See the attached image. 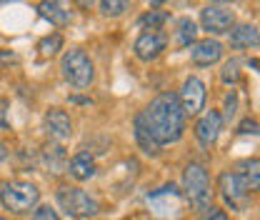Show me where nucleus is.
<instances>
[{
    "instance_id": "f257e3e1",
    "label": "nucleus",
    "mask_w": 260,
    "mask_h": 220,
    "mask_svg": "<svg viewBox=\"0 0 260 220\" xmlns=\"http://www.w3.org/2000/svg\"><path fill=\"white\" fill-rule=\"evenodd\" d=\"M135 118L150 133V138L155 140L158 148L178 143L185 133V113H183L175 93H160L158 98H153L148 103V108L143 113H138Z\"/></svg>"
},
{
    "instance_id": "f03ea898",
    "label": "nucleus",
    "mask_w": 260,
    "mask_h": 220,
    "mask_svg": "<svg viewBox=\"0 0 260 220\" xmlns=\"http://www.w3.org/2000/svg\"><path fill=\"white\" fill-rule=\"evenodd\" d=\"M183 198L190 203L193 210H210V200H213L210 178L200 163H190L183 173Z\"/></svg>"
},
{
    "instance_id": "7ed1b4c3",
    "label": "nucleus",
    "mask_w": 260,
    "mask_h": 220,
    "mask_svg": "<svg viewBox=\"0 0 260 220\" xmlns=\"http://www.w3.org/2000/svg\"><path fill=\"white\" fill-rule=\"evenodd\" d=\"M60 73L73 88H90L95 78V65L83 48H70L60 58Z\"/></svg>"
},
{
    "instance_id": "20e7f679",
    "label": "nucleus",
    "mask_w": 260,
    "mask_h": 220,
    "mask_svg": "<svg viewBox=\"0 0 260 220\" xmlns=\"http://www.w3.org/2000/svg\"><path fill=\"white\" fill-rule=\"evenodd\" d=\"M38 200H40V190L35 188L32 183H25V180H13V183H5L0 188L3 208L15 213V215L30 213L32 208L38 205Z\"/></svg>"
},
{
    "instance_id": "39448f33",
    "label": "nucleus",
    "mask_w": 260,
    "mask_h": 220,
    "mask_svg": "<svg viewBox=\"0 0 260 220\" xmlns=\"http://www.w3.org/2000/svg\"><path fill=\"white\" fill-rule=\"evenodd\" d=\"M55 200H58L60 210L73 220H85V218H93V215L100 213L98 200L95 198H90L85 190H80V188L60 185L58 193H55Z\"/></svg>"
},
{
    "instance_id": "423d86ee",
    "label": "nucleus",
    "mask_w": 260,
    "mask_h": 220,
    "mask_svg": "<svg viewBox=\"0 0 260 220\" xmlns=\"http://www.w3.org/2000/svg\"><path fill=\"white\" fill-rule=\"evenodd\" d=\"M145 203L158 218H178L183 213V193L178 190L175 183H168L162 188L148 193Z\"/></svg>"
},
{
    "instance_id": "0eeeda50",
    "label": "nucleus",
    "mask_w": 260,
    "mask_h": 220,
    "mask_svg": "<svg viewBox=\"0 0 260 220\" xmlns=\"http://www.w3.org/2000/svg\"><path fill=\"white\" fill-rule=\"evenodd\" d=\"M218 190H220V198L230 210L235 213H243L248 210V203H250V193L243 188L240 178L235 175V170H223L220 178H218Z\"/></svg>"
},
{
    "instance_id": "6e6552de",
    "label": "nucleus",
    "mask_w": 260,
    "mask_h": 220,
    "mask_svg": "<svg viewBox=\"0 0 260 220\" xmlns=\"http://www.w3.org/2000/svg\"><path fill=\"white\" fill-rule=\"evenodd\" d=\"M178 100H180V108L185 113V118H193L198 115L203 108H205V83L198 78V75H190L185 78L180 93H178Z\"/></svg>"
},
{
    "instance_id": "1a4fd4ad",
    "label": "nucleus",
    "mask_w": 260,
    "mask_h": 220,
    "mask_svg": "<svg viewBox=\"0 0 260 220\" xmlns=\"http://www.w3.org/2000/svg\"><path fill=\"white\" fill-rule=\"evenodd\" d=\"M200 25L213 35L230 33L235 25V13L225 5H205L200 10Z\"/></svg>"
},
{
    "instance_id": "9d476101",
    "label": "nucleus",
    "mask_w": 260,
    "mask_h": 220,
    "mask_svg": "<svg viewBox=\"0 0 260 220\" xmlns=\"http://www.w3.org/2000/svg\"><path fill=\"white\" fill-rule=\"evenodd\" d=\"M165 48H168V35L160 33V30H148V33H143V35L135 40L133 53H135V58H138V60L150 63V60H155V58L160 55Z\"/></svg>"
},
{
    "instance_id": "9b49d317",
    "label": "nucleus",
    "mask_w": 260,
    "mask_h": 220,
    "mask_svg": "<svg viewBox=\"0 0 260 220\" xmlns=\"http://www.w3.org/2000/svg\"><path fill=\"white\" fill-rule=\"evenodd\" d=\"M43 130L48 133L50 140L65 143V140L73 135V120H70V115H68L65 110L50 108V110L45 113V118H43Z\"/></svg>"
},
{
    "instance_id": "f8f14e48",
    "label": "nucleus",
    "mask_w": 260,
    "mask_h": 220,
    "mask_svg": "<svg viewBox=\"0 0 260 220\" xmlns=\"http://www.w3.org/2000/svg\"><path fill=\"white\" fill-rule=\"evenodd\" d=\"M220 130H223V115H220L218 110H208V113L195 123V138H198V143H200L205 150H210V148L218 143Z\"/></svg>"
},
{
    "instance_id": "ddd939ff",
    "label": "nucleus",
    "mask_w": 260,
    "mask_h": 220,
    "mask_svg": "<svg viewBox=\"0 0 260 220\" xmlns=\"http://www.w3.org/2000/svg\"><path fill=\"white\" fill-rule=\"evenodd\" d=\"M223 58V43L220 40H213V38H205V40H198L190 48V60L200 68H210Z\"/></svg>"
},
{
    "instance_id": "4468645a",
    "label": "nucleus",
    "mask_w": 260,
    "mask_h": 220,
    "mask_svg": "<svg viewBox=\"0 0 260 220\" xmlns=\"http://www.w3.org/2000/svg\"><path fill=\"white\" fill-rule=\"evenodd\" d=\"M235 175L240 178L248 193H260V158H245L235 165Z\"/></svg>"
},
{
    "instance_id": "2eb2a0df",
    "label": "nucleus",
    "mask_w": 260,
    "mask_h": 220,
    "mask_svg": "<svg viewBox=\"0 0 260 220\" xmlns=\"http://www.w3.org/2000/svg\"><path fill=\"white\" fill-rule=\"evenodd\" d=\"M68 173L75 178V180H90V178H95L98 173V165H95V158L90 155L88 150H80V153H75V155L68 160Z\"/></svg>"
},
{
    "instance_id": "dca6fc26",
    "label": "nucleus",
    "mask_w": 260,
    "mask_h": 220,
    "mask_svg": "<svg viewBox=\"0 0 260 220\" xmlns=\"http://www.w3.org/2000/svg\"><path fill=\"white\" fill-rule=\"evenodd\" d=\"M230 48L243 50V48H260V30L255 25H233L230 30Z\"/></svg>"
},
{
    "instance_id": "f3484780",
    "label": "nucleus",
    "mask_w": 260,
    "mask_h": 220,
    "mask_svg": "<svg viewBox=\"0 0 260 220\" xmlns=\"http://www.w3.org/2000/svg\"><path fill=\"white\" fill-rule=\"evenodd\" d=\"M38 13H40V18L50 20L58 28H63V25L70 23V10L63 5V0H43L38 5Z\"/></svg>"
},
{
    "instance_id": "a211bd4d",
    "label": "nucleus",
    "mask_w": 260,
    "mask_h": 220,
    "mask_svg": "<svg viewBox=\"0 0 260 220\" xmlns=\"http://www.w3.org/2000/svg\"><path fill=\"white\" fill-rule=\"evenodd\" d=\"M175 43L180 48H190L193 43H198V25H195L190 18H180L178 25H175Z\"/></svg>"
},
{
    "instance_id": "6ab92c4d",
    "label": "nucleus",
    "mask_w": 260,
    "mask_h": 220,
    "mask_svg": "<svg viewBox=\"0 0 260 220\" xmlns=\"http://www.w3.org/2000/svg\"><path fill=\"white\" fill-rule=\"evenodd\" d=\"M43 165H45L50 173H63V168H65L63 145H48V148L43 150Z\"/></svg>"
},
{
    "instance_id": "aec40b11",
    "label": "nucleus",
    "mask_w": 260,
    "mask_h": 220,
    "mask_svg": "<svg viewBox=\"0 0 260 220\" xmlns=\"http://www.w3.org/2000/svg\"><path fill=\"white\" fill-rule=\"evenodd\" d=\"M133 133H135V140H138V145H140V150H143V153H148V155H158V153H160V148L155 145V140L150 138V133L140 125V120H138V118L133 120Z\"/></svg>"
},
{
    "instance_id": "412c9836",
    "label": "nucleus",
    "mask_w": 260,
    "mask_h": 220,
    "mask_svg": "<svg viewBox=\"0 0 260 220\" xmlns=\"http://www.w3.org/2000/svg\"><path fill=\"white\" fill-rule=\"evenodd\" d=\"M168 20H170V15L165 10H148L145 15L138 18V25L140 28H150V30H160Z\"/></svg>"
},
{
    "instance_id": "4be33fe9",
    "label": "nucleus",
    "mask_w": 260,
    "mask_h": 220,
    "mask_svg": "<svg viewBox=\"0 0 260 220\" xmlns=\"http://www.w3.org/2000/svg\"><path fill=\"white\" fill-rule=\"evenodd\" d=\"M130 10V0H100V15L105 18H120Z\"/></svg>"
},
{
    "instance_id": "5701e85b",
    "label": "nucleus",
    "mask_w": 260,
    "mask_h": 220,
    "mask_svg": "<svg viewBox=\"0 0 260 220\" xmlns=\"http://www.w3.org/2000/svg\"><path fill=\"white\" fill-rule=\"evenodd\" d=\"M60 48H63V35H60V33H53V35L43 38V40H40V45H38V50H40V55H43V58L55 55Z\"/></svg>"
},
{
    "instance_id": "b1692460",
    "label": "nucleus",
    "mask_w": 260,
    "mask_h": 220,
    "mask_svg": "<svg viewBox=\"0 0 260 220\" xmlns=\"http://www.w3.org/2000/svg\"><path fill=\"white\" fill-rule=\"evenodd\" d=\"M220 80H223L225 85H235V83L240 80V60H238V58H230V60L223 65Z\"/></svg>"
},
{
    "instance_id": "393cba45",
    "label": "nucleus",
    "mask_w": 260,
    "mask_h": 220,
    "mask_svg": "<svg viewBox=\"0 0 260 220\" xmlns=\"http://www.w3.org/2000/svg\"><path fill=\"white\" fill-rule=\"evenodd\" d=\"M235 113H238V93L235 90H230V93L225 95V115H223V120H233L235 118Z\"/></svg>"
},
{
    "instance_id": "a878e982",
    "label": "nucleus",
    "mask_w": 260,
    "mask_h": 220,
    "mask_svg": "<svg viewBox=\"0 0 260 220\" xmlns=\"http://www.w3.org/2000/svg\"><path fill=\"white\" fill-rule=\"evenodd\" d=\"M238 135H260V123L253 118H245L240 125H238Z\"/></svg>"
},
{
    "instance_id": "bb28decb",
    "label": "nucleus",
    "mask_w": 260,
    "mask_h": 220,
    "mask_svg": "<svg viewBox=\"0 0 260 220\" xmlns=\"http://www.w3.org/2000/svg\"><path fill=\"white\" fill-rule=\"evenodd\" d=\"M30 220H60V215H58L50 205H40V208H35V213H32Z\"/></svg>"
},
{
    "instance_id": "cd10ccee",
    "label": "nucleus",
    "mask_w": 260,
    "mask_h": 220,
    "mask_svg": "<svg viewBox=\"0 0 260 220\" xmlns=\"http://www.w3.org/2000/svg\"><path fill=\"white\" fill-rule=\"evenodd\" d=\"M0 128H10V120H8V100L0 98Z\"/></svg>"
},
{
    "instance_id": "c85d7f7f",
    "label": "nucleus",
    "mask_w": 260,
    "mask_h": 220,
    "mask_svg": "<svg viewBox=\"0 0 260 220\" xmlns=\"http://www.w3.org/2000/svg\"><path fill=\"white\" fill-rule=\"evenodd\" d=\"M203 220H228V215H225V210H215V208H210L208 215H205Z\"/></svg>"
},
{
    "instance_id": "c756f323",
    "label": "nucleus",
    "mask_w": 260,
    "mask_h": 220,
    "mask_svg": "<svg viewBox=\"0 0 260 220\" xmlns=\"http://www.w3.org/2000/svg\"><path fill=\"white\" fill-rule=\"evenodd\" d=\"M93 3H95V0H75V5H78V8H85V10H88Z\"/></svg>"
},
{
    "instance_id": "7c9ffc66",
    "label": "nucleus",
    "mask_w": 260,
    "mask_h": 220,
    "mask_svg": "<svg viewBox=\"0 0 260 220\" xmlns=\"http://www.w3.org/2000/svg\"><path fill=\"white\" fill-rule=\"evenodd\" d=\"M5 158H8V145H5V143L0 140V163H3Z\"/></svg>"
},
{
    "instance_id": "2f4dec72",
    "label": "nucleus",
    "mask_w": 260,
    "mask_h": 220,
    "mask_svg": "<svg viewBox=\"0 0 260 220\" xmlns=\"http://www.w3.org/2000/svg\"><path fill=\"white\" fill-rule=\"evenodd\" d=\"M248 65H250V68H255V70L260 73V60H255V58H248Z\"/></svg>"
},
{
    "instance_id": "473e14b6",
    "label": "nucleus",
    "mask_w": 260,
    "mask_h": 220,
    "mask_svg": "<svg viewBox=\"0 0 260 220\" xmlns=\"http://www.w3.org/2000/svg\"><path fill=\"white\" fill-rule=\"evenodd\" d=\"M0 60H15L13 53H0Z\"/></svg>"
},
{
    "instance_id": "72a5a7b5",
    "label": "nucleus",
    "mask_w": 260,
    "mask_h": 220,
    "mask_svg": "<svg viewBox=\"0 0 260 220\" xmlns=\"http://www.w3.org/2000/svg\"><path fill=\"white\" fill-rule=\"evenodd\" d=\"M162 3H168V0H150V5H162Z\"/></svg>"
},
{
    "instance_id": "f704fd0d",
    "label": "nucleus",
    "mask_w": 260,
    "mask_h": 220,
    "mask_svg": "<svg viewBox=\"0 0 260 220\" xmlns=\"http://www.w3.org/2000/svg\"><path fill=\"white\" fill-rule=\"evenodd\" d=\"M208 3H210V5H215V3H225V0H208Z\"/></svg>"
},
{
    "instance_id": "c9c22d12",
    "label": "nucleus",
    "mask_w": 260,
    "mask_h": 220,
    "mask_svg": "<svg viewBox=\"0 0 260 220\" xmlns=\"http://www.w3.org/2000/svg\"><path fill=\"white\" fill-rule=\"evenodd\" d=\"M0 220H8V218H0Z\"/></svg>"
}]
</instances>
